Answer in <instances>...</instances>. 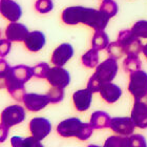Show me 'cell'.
Returning <instances> with one entry per match:
<instances>
[{
  "label": "cell",
  "mask_w": 147,
  "mask_h": 147,
  "mask_svg": "<svg viewBox=\"0 0 147 147\" xmlns=\"http://www.w3.org/2000/svg\"><path fill=\"white\" fill-rule=\"evenodd\" d=\"M110 120L111 118L107 113L97 110L90 117V124L95 129L107 128L110 125Z\"/></svg>",
  "instance_id": "ac0fdd59"
},
{
  "label": "cell",
  "mask_w": 147,
  "mask_h": 147,
  "mask_svg": "<svg viewBox=\"0 0 147 147\" xmlns=\"http://www.w3.org/2000/svg\"><path fill=\"white\" fill-rule=\"evenodd\" d=\"M118 69H119V66H118L117 60L109 57L97 66L96 73L94 75L103 84L106 82H111L117 76Z\"/></svg>",
  "instance_id": "277c9868"
},
{
  "label": "cell",
  "mask_w": 147,
  "mask_h": 147,
  "mask_svg": "<svg viewBox=\"0 0 147 147\" xmlns=\"http://www.w3.org/2000/svg\"><path fill=\"white\" fill-rule=\"evenodd\" d=\"M12 71L15 79L22 84H25L32 77L34 76L33 68L28 66V65H17V66L12 67Z\"/></svg>",
  "instance_id": "d6986e66"
},
{
  "label": "cell",
  "mask_w": 147,
  "mask_h": 147,
  "mask_svg": "<svg viewBox=\"0 0 147 147\" xmlns=\"http://www.w3.org/2000/svg\"><path fill=\"white\" fill-rule=\"evenodd\" d=\"M9 127L1 123V126H0V139H1L0 141L1 142H4L6 137L9 136Z\"/></svg>",
  "instance_id": "e575fe53"
},
{
  "label": "cell",
  "mask_w": 147,
  "mask_h": 147,
  "mask_svg": "<svg viewBox=\"0 0 147 147\" xmlns=\"http://www.w3.org/2000/svg\"><path fill=\"white\" fill-rule=\"evenodd\" d=\"M33 71H34V76L37 78H47V75H49V66L47 63H39L37 64L36 66L33 67Z\"/></svg>",
  "instance_id": "4dcf8cb0"
},
{
  "label": "cell",
  "mask_w": 147,
  "mask_h": 147,
  "mask_svg": "<svg viewBox=\"0 0 147 147\" xmlns=\"http://www.w3.org/2000/svg\"><path fill=\"white\" fill-rule=\"evenodd\" d=\"M144 99L135 100L131 110V119L139 128H147V99Z\"/></svg>",
  "instance_id": "ba28073f"
},
{
  "label": "cell",
  "mask_w": 147,
  "mask_h": 147,
  "mask_svg": "<svg viewBox=\"0 0 147 147\" xmlns=\"http://www.w3.org/2000/svg\"><path fill=\"white\" fill-rule=\"evenodd\" d=\"M35 9L40 14H47L54 9V3L52 0H37Z\"/></svg>",
  "instance_id": "f1b7e54d"
},
{
  "label": "cell",
  "mask_w": 147,
  "mask_h": 147,
  "mask_svg": "<svg viewBox=\"0 0 147 147\" xmlns=\"http://www.w3.org/2000/svg\"><path fill=\"white\" fill-rule=\"evenodd\" d=\"M11 47H12V41H9V39H2L0 41V55L2 58L9 55Z\"/></svg>",
  "instance_id": "836d02e7"
},
{
  "label": "cell",
  "mask_w": 147,
  "mask_h": 147,
  "mask_svg": "<svg viewBox=\"0 0 147 147\" xmlns=\"http://www.w3.org/2000/svg\"><path fill=\"white\" fill-rule=\"evenodd\" d=\"M101 85H102V83L96 78L95 75H92V76L89 78L88 82H87V88H88L92 94H94V92H100Z\"/></svg>",
  "instance_id": "d6a6232c"
},
{
  "label": "cell",
  "mask_w": 147,
  "mask_h": 147,
  "mask_svg": "<svg viewBox=\"0 0 147 147\" xmlns=\"http://www.w3.org/2000/svg\"><path fill=\"white\" fill-rule=\"evenodd\" d=\"M131 32L139 38L147 39V21L140 20V21L136 22L131 28Z\"/></svg>",
  "instance_id": "83f0119b"
},
{
  "label": "cell",
  "mask_w": 147,
  "mask_h": 147,
  "mask_svg": "<svg viewBox=\"0 0 147 147\" xmlns=\"http://www.w3.org/2000/svg\"><path fill=\"white\" fill-rule=\"evenodd\" d=\"M105 147H129V138L127 136H111L105 141Z\"/></svg>",
  "instance_id": "cb8c5ba5"
},
{
  "label": "cell",
  "mask_w": 147,
  "mask_h": 147,
  "mask_svg": "<svg viewBox=\"0 0 147 147\" xmlns=\"http://www.w3.org/2000/svg\"><path fill=\"white\" fill-rule=\"evenodd\" d=\"M100 11L105 13L110 18L117 15L118 13V4L113 0H103L100 5Z\"/></svg>",
  "instance_id": "4316f807"
},
{
  "label": "cell",
  "mask_w": 147,
  "mask_h": 147,
  "mask_svg": "<svg viewBox=\"0 0 147 147\" xmlns=\"http://www.w3.org/2000/svg\"><path fill=\"white\" fill-rule=\"evenodd\" d=\"M106 49H107V54L109 55L110 58H113V59H116V60L117 59H120L124 54H125L123 47L121 46V44H120L118 41L110 42L107 47H106Z\"/></svg>",
  "instance_id": "484cf974"
},
{
  "label": "cell",
  "mask_w": 147,
  "mask_h": 147,
  "mask_svg": "<svg viewBox=\"0 0 147 147\" xmlns=\"http://www.w3.org/2000/svg\"><path fill=\"white\" fill-rule=\"evenodd\" d=\"M47 97L51 103H59L64 98V87L59 86H52V88L47 92Z\"/></svg>",
  "instance_id": "d4e9b609"
},
{
  "label": "cell",
  "mask_w": 147,
  "mask_h": 147,
  "mask_svg": "<svg viewBox=\"0 0 147 147\" xmlns=\"http://www.w3.org/2000/svg\"><path fill=\"white\" fill-rule=\"evenodd\" d=\"M107 16L102 11H97L95 9L83 7V6H71L62 12L61 19L65 24L75 25L78 23H83L95 31H102L106 28L109 20Z\"/></svg>",
  "instance_id": "6da1fadb"
},
{
  "label": "cell",
  "mask_w": 147,
  "mask_h": 147,
  "mask_svg": "<svg viewBox=\"0 0 147 147\" xmlns=\"http://www.w3.org/2000/svg\"><path fill=\"white\" fill-rule=\"evenodd\" d=\"M46 79L52 86L66 87L71 82V75L66 69L62 68V66H55L49 68Z\"/></svg>",
  "instance_id": "9c48e42d"
},
{
  "label": "cell",
  "mask_w": 147,
  "mask_h": 147,
  "mask_svg": "<svg viewBox=\"0 0 147 147\" xmlns=\"http://www.w3.org/2000/svg\"><path fill=\"white\" fill-rule=\"evenodd\" d=\"M74 49L68 43H62L53 52L52 63L55 66H63L73 57Z\"/></svg>",
  "instance_id": "7c38bea8"
},
{
  "label": "cell",
  "mask_w": 147,
  "mask_h": 147,
  "mask_svg": "<svg viewBox=\"0 0 147 147\" xmlns=\"http://www.w3.org/2000/svg\"><path fill=\"white\" fill-rule=\"evenodd\" d=\"M9 95L12 96V98L17 102H23L25 95H26L24 85H18L16 87H13V88L9 89Z\"/></svg>",
  "instance_id": "f546056e"
},
{
  "label": "cell",
  "mask_w": 147,
  "mask_h": 147,
  "mask_svg": "<svg viewBox=\"0 0 147 147\" xmlns=\"http://www.w3.org/2000/svg\"><path fill=\"white\" fill-rule=\"evenodd\" d=\"M141 60L139 59L138 55H128L123 61V68L128 73H134L141 69Z\"/></svg>",
  "instance_id": "603a6c76"
},
{
  "label": "cell",
  "mask_w": 147,
  "mask_h": 147,
  "mask_svg": "<svg viewBox=\"0 0 147 147\" xmlns=\"http://www.w3.org/2000/svg\"><path fill=\"white\" fill-rule=\"evenodd\" d=\"M25 108L30 111H39L43 109L49 103L47 95H38V94H26L23 100Z\"/></svg>",
  "instance_id": "5bb4252c"
},
{
  "label": "cell",
  "mask_w": 147,
  "mask_h": 147,
  "mask_svg": "<svg viewBox=\"0 0 147 147\" xmlns=\"http://www.w3.org/2000/svg\"><path fill=\"white\" fill-rule=\"evenodd\" d=\"M109 44V39H108L107 34L103 30L102 31H95V34L92 36V45L94 49L102 51L105 49Z\"/></svg>",
  "instance_id": "ffe728a7"
},
{
  "label": "cell",
  "mask_w": 147,
  "mask_h": 147,
  "mask_svg": "<svg viewBox=\"0 0 147 147\" xmlns=\"http://www.w3.org/2000/svg\"><path fill=\"white\" fill-rule=\"evenodd\" d=\"M142 52H143V54H144L145 57L147 58V43L145 44V45H143V49H142Z\"/></svg>",
  "instance_id": "d590c367"
},
{
  "label": "cell",
  "mask_w": 147,
  "mask_h": 147,
  "mask_svg": "<svg viewBox=\"0 0 147 147\" xmlns=\"http://www.w3.org/2000/svg\"><path fill=\"white\" fill-rule=\"evenodd\" d=\"M145 138L141 135H130L129 137V147H146Z\"/></svg>",
  "instance_id": "1f68e13d"
},
{
  "label": "cell",
  "mask_w": 147,
  "mask_h": 147,
  "mask_svg": "<svg viewBox=\"0 0 147 147\" xmlns=\"http://www.w3.org/2000/svg\"><path fill=\"white\" fill-rule=\"evenodd\" d=\"M30 130L32 136L41 141L49 136L52 130V125L51 122L45 118H34L30 122Z\"/></svg>",
  "instance_id": "30bf717a"
},
{
  "label": "cell",
  "mask_w": 147,
  "mask_h": 147,
  "mask_svg": "<svg viewBox=\"0 0 147 147\" xmlns=\"http://www.w3.org/2000/svg\"><path fill=\"white\" fill-rule=\"evenodd\" d=\"M0 12L4 18L11 22H17L22 15L20 5L13 0H1Z\"/></svg>",
  "instance_id": "8fae6325"
},
{
  "label": "cell",
  "mask_w": 147,
  "mask_h": 147,
  "mask_svg": "<svg viewBox=\"0 0 147 147\" xmlns=\"http://www.w3.org/2000/svg\"><path fill=\"white\" fill-rule=\"evenodd\" d=\"M92 100V92L88 88L77 90L73 95L74 105L78 111H85L90 107Z\"/></svg>",
  "instance_id": "9a60e30c"
},
{
  "label": "cell",
  "mask_w": 147,
  "mask_h": 147,
  "mask_svg": "<svg viewBox=\"0 0 147 147\" xmlns=\"http://www.w3.org/2000/svg\"><path fill=\"white\" fill-rule=\"evenodd\" d=\"M11 143L14 147H20V146H25V147H32V146H38L41 147L42 144L40 140L35 138L34 136L28 137V138H22V137H13L11 140Z\"/></svg>",
  "instance_id": "44dd1931"
},
{
  "label": "cell",
  "mask_w": 147,
  "mask_h": 147,
  "mask_svg": "<svg viewBox=\"0 0 147 147\" xmlns=\"http://www.w3.org/2000/svg\"><path fill=\"white\" fill-rule=\"evenodd\" d=\"M23 42H24L25 47L30 52H39L40 49H43V46L45 44V36L40 31L31 32V33H28Z\"/></svg>",
  "instance_id": "2e32d148"
},
{
  "label": "cell",
  "mask_w": 147,
  "mask_h": 147,
  "mask_svg": "<svg viewBox=\"0 0 147 147\" xmlns=\"http://www.w3.org/2000/svg\"><path fill=\"white\" fill-rule=\"evenodd\" d=\"M109 127L113 131L118 135L122 136H130L135 130V123L132 121L131 117H116L110 120Z\"/></svg>",
  "instance_id": "52a82bcc"
},
{
  "label": "cell",
  "mask_w": 147,
  "mask_h": 147,
  "mask_svg": "<svg viewBox=\"0 0 147 147\" xmlns=\"http://www.w3.org/2000/svg\"><path fill=\"white\" fill-rule=\"evenodd\" d=\"M84 123L78 118H69L59 123L57 126V132L63 138H79Z\"/></svg>",
  "instance_id": "8992f818"
},
{
  "label": "cell",
  "mask_w": 147,
  "mask_h": 147,
  "mask_svg": "<svg viewBox=\"0 0 147 147\" xmlns=\"http://www.w3.org/2000/svg\"><path fill=\"white\" fill-rule=\"evenodd\" d=\"M25 119V110L20 105H11L4 108L1 113V123L7 127L20 124Z\"/></svg>",
  "instance_id": "5b68a950"
},
{
  "label": "cell",
  "mask_w": 147,
  "mask_h": 147,
  "mask_svg": "<svg viewBox=\"0 0 147 147\" xmlns=\"http://www.w3.org/2000/svg\"><path fill=\"white\" fill-rule=\"evenodd\" d=\"M28 33L30 32L24 24L18 22H11L5 30V37L12 42H21L24 41Z\"/></svg>",
  "instance_id": "4fadbf2b"
},
{
  "label": "cell",
  "mask_w": 147,
  "mask_h": 147,
  "mask_svg": "<svg viewBox=\"0 0 147 147\" xmlns=\"http://www.w3.org/2000/svg\"><path fill=\"white\" fill-rule=\"evenodd\" d=\"M100 95L107 103H115L122 96V90L119 86L111 82L103 83L100 89Z\"/></svg>",
  "instance_id": "e0dca14e"
},
{
  "label": "cell",
  "mask_w": 147,
  "mask_h": 147,
  "mask_svg": "<svg viewBox=\"0 0 147 147\" xmlns=\"http://www.w3.org/2000/svg\"><path fill=\"white\" fill-rule=\"evenodd\" d=\"M146 99H147V97H146Z\"/></svg>",
  "instance_id": "8d00e7d4"
},
{
  "label": "cell",
  "mask_w": 147,
  "mask_h": 147,
  "mask_svg": "<svg viewBox=\"0 0 147 147\" xmlns=\"http://www.w3.org/2000/svg\"><path fill=\"white\" fill-rule=\"evenodd\" d=\"M128 90L135 98L140 100L147 97V73L144 71H136L129 76Z\"/></svg>",
  "instance_id": "7a4b0ae2"
},
{
  "label": "cell",
  "mask_w": 147,
  "mask_h": 147,
  "mask_svg": "<svg viewBox=\"0 0 147 147\" xmlns=\"http://www.w3.org/2000/svg\"><path fill=\"white\" fill-rule=\"evenodd\" d=\"M117 41L121 44L126 55H139L143 49V44L139 37L136 36L131 30H124L120 32Z\"/></svg>",
  "instance_id": "3957f363"
},
{
  "label": "cell",
  "mask_w": 147,
  "mask_h": 147,
  "mask_svg": "<svg viewBox=\"0 0 147 147\" xmlns=\"http://www.w3.org/2000/svg\"><path fill=\"white\" fill-rule=\"evenodd\" d=\"M82 64L87 68H94L98 66L99 63V54H98V49H90L89 51L84 54L82 56Z\"/></svg>",
  "instance_id": "7402d4cb"
}]
</instances>
